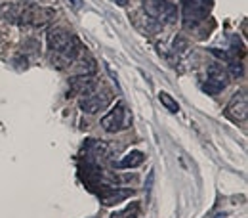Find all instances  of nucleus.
I'll use <instances>...</instances> for the list:
<instances>
[{
	"instance_id": "9d476101",
	"label": "nucleus",
	"mask_w": 248,
	"mask_h": 218,
	"mask_svg": "<svg viewBox=\"0 0 248 218\" xmlns=\"http://www.w3.org/2000/svg\"><path fill=\"white\" fill-rule=\"evenodd\" d=\"M143 161H145V155H143L141 151L134 150V151H130V153L124 155V159L119 163V167H121V168H136V167H140Z\"/></svg>"
},
{
	"instance_id": "f257e3e1",
	"label": "nucleus",
	"mask_w": 248,
	"mask_h": 218,
	"mask_svg": "<svg viewBox=\"0 0 248 218\" xmlns=\"http://www.w3.org/2000/svg\"><path fill=\"white\" fill-rule=\"evenodd\" d=\"M56 17V12L46 6H36L32 2H23L19 25H32V27H44Z\"/></svg>"
},
{
	"instance_id": "dca6fc26",
	"label": "nucleus",
	"mask_w": 248,
	"mask_h": 218,
	"mask_svg": "<svg viewBox=\"0 0 248 218\" xmlns=\"http://www.w3.org/2000/svg\"><path fill=\"white\" fill-rule=\"evenodd\" d=\"M67 2H69L73 8H77V10H78V8H82V0H67Z\"/></svg>"
},
{
	"instance_id": "f3484780",
	"label": "nucleus",
	"mask_w": 248,
	"mask_h": 218,
	"mask_svg": "<svg viewBox=\"0 0 248 218\" xmlns=\"http://www.w3.org/2000/svg\"><path fill=\"white\" fill-rule=\"evenodd\" d=\"M117 2H119V4H121V6H124V4H126V2H128V0H117Z\"/></svg>"
},
{
	"instance_id": "4468645a",
	"label": "nucleus",
	"mask_w": 248,
	"mask_h": 218,
	"mask_svg": "<svg viewBox=\"0 0 248 218\" xmlns=\"http://www.w3.org/2000/svg\"><path fill=\"white\" fill-rule=\"evenodd\" d=\"M227 75H225V71H223V67L221 65H210V69H208V79H216V81H221V83H225L227 84V79H225Z\"/></svg>"
},
{
	"instance_id": "f03ea898",
	"label": "nucleus",
	"mask_w": 248,
	"mask_h": 218,
	"mask_svg": "<svg viewBox=\"0 0 248 218\" xmlns=\"http://www.w3.org/2000/svg\"><path fill=\"white\" fill-rule=\"evenodd\" d=\"M132 125V115L130 111L126 109L123 101H119L103 119H101V126L107 130V132H119V130H124Z\"/></svg>"
},
{
	"instance_id": "0eeeda50",
	"label": "nucleus",
	"mask_w": 248,
	"mask_h": 218,
	"mask_svg": "<svg viewBox=\"0 0 248 218\" xmlns=\"http://www.w3.org/2000/svg\"><path fill=\"white\" fill-rule=\"evenodd\" d=\"M134 191L132 189H126V187H107L103 191H99V199L105 207H111V205H119L126 201L128 197H132Z\"/></svg>"
},
{
	"instance_id": "2eb2a0df",
	"label": "nucleus",
	"mask_w": 248,
	"mask_h": 218,
	"mask_svg": "<svg viewBox=\"0 0 248 218\" xmlns=\"http://www.w3.org/2000/svg\"><path fill=\"white\" fill-rule=\"evenodd\" d=\"M229 73H231V77L239 79V77L243 75V65H241L239 62H231L229 63Z\"/></svg>"
},
{
	"instance_id": "20e7f679",
	"label": "nucleus",
	"mask_w": 248,
	"mask_h": 218,
	"mask_svg": "<svg viewBox=\"0 0 248 218\" xmlns=\"http://www.w3.org/2000/svg\"><path fill=\"white\" fill-rule=\"evenodd\" d=\"M182 6H184V23H186V27H195L199 21L204 19L210 2H206V0H182Z\"/></svg>"
},
{
	"instance_id": "7ed1b4c3",
	"label": "nucleus",
	"mask_w": 248,
	"mask_h": 218,
	"mask_svg": "<svg viewBox=\"0 0 248 218\" xmlns=\"http://www.w3.org/2000/svg\"><path fill=\"white\" fill-rule=\"evenodd\" d=\"M145 12L155 17L160 19L164 23H174L178 17V10L174 4H170L168 0H147L145 2Z\"/></svg>"
},
{
	"instance_id": "423d86ee",
	"label": "nucleus",
	"mask_w": 248,
	"mask_h": 218,
	"mask_svg": "<svg viewBox=\"0 0 248 218\" xmlns=\"http://www.w3.org/2000/svg\"><path fill=\"white\" fill-rule=\"evenodd\" d=\"M225 115L231 119V121H235V123H239V121H245L248 115V103H247V94L243 92H235V96L231 98V101L227 103V107H225Z\"/></svg>"
},
{
	"instance_id": "9b49d317",
	"label": "nucleus",
	"mask_w": 248,
	"mask_h": 218,
	"mask_svg": "<svg viewBox=\"0 0 248 218\" xmlns=\"http://www.w3.org/2000/svg\"><path fill=\"white\" fill-rule=\"evenodd\" d=\"M138 215H140V203H132V205H128L123 211L113 213L111 218H138Z\"/></svg>"
},
{
	"instance_id": "6e6552de",
	"label": "nucleus",
	"mask_w": 248,
	"mask_h": 218,
	"mask_svg": "<svg viewBox=\"0 0 248 218\" xmlns=\"http://www.w3.org/2000/svg\"><path fill=\"white\" fill-rule=\"evenodd\" d=\"M23 2H2L0 4V19L10 23H19Z\"/></svg>"
},
{
	"instance_id": "f8f14e48",
	"label": "nucleus",
	"mask_w": 248,
	"mask_h": 218,
	"mask_svg": "<svg viewBox=\"0 0 248 218\" xmlns=\"http://www.w3.org/2000/svg\"><path fill=\"white\" fill-rule=\"evenodd\" d=\"M158 100H160V103H162L170 113H178V111H180V103H178L168 92H160L158 94Z\"/></svg>"
},
{
	"instance_id": "39448f33",
	"label": "nucleus",
	"mask_w": 248,
	"mask_h": 218,
	"mask_svg": "<svg viewBox=\"0 0 248 218\" xmlns=\"http://www.w3.org/2000/svg\"><path fill=\"white\" fill-rule=\"evenodd\" d=\"M111 100H113L111 92L103 88V92H90L86 98L80 100L78 105H80V109L84 113H97L99 109H105L111 103Z\"/></svg>"
},
{
	"instance_id": "ddd939ff",
	"label": "nucleus",
	"mask_w": 248,
	"mask_h": 218,
	"mask_svg": "<svg viewBox=\"0 0 248 218\" xmlns=\"http://www.w3.org/2000/svg\"><path fill=\"white\" fill-rule=\"evenodd\" d=\"M223 88H225V83L216 81V79H208V81L202 84V90L206 94H210V96H216V94H219Z\"/></svg>"
},
{
	"instance_id": "1a4fd4ad",
	"label": "nucleus",
	"mask_w": 248,
	"mask_h": 218,
	"mask_svg": "<svg viewBox=\"0 0 248 218\" xmlns=\"http://www.w3.org/2000/svg\"><path fill=\"white\" fill-rule=\"evenodd\" d=\"M97 88V81L88 77V75H82V77H75L71 81V90L75 94H90Z\"/></svg>"
}]
</instances>
